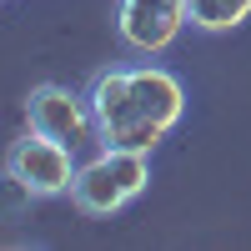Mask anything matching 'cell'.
Instances as JSON below:
<instances>
[{
	"instance_id": "cell-1",
	"label": "cell",
	"mask_w": 251,
	"mask_h": 251,
	"mask_svg": "<svg viewBox=\"0 0 251 251\" xmlns=\"http://www.w3.org/2000/svg\"><path fill=\"white\" fill-rule=\"evenodd\" d=\"M91 116H96V141L116 151H146L186 121V86L166 66H106L86 86Z\"/></svg>"
},
{
	"instance_id": "cell-2",
	"label": "cell",
	"mask_w": 251,
	"mask_h": 251,
	"mask_svg": "<svg viewBox=\"0 0 251 251\" xmlns=\"http://www.w3.org/2000/svg\"><path fill=\"white\" fill-rule=\"evenodd\" d=\"M146 186H151V156L146 151H116V146H100L91 161H80L71 201L75 211L86 216H116L126 211Z\"/></svg>"
},
{
	"instance_id": "cell-3",
	"label": "cell",
	"mask_w": 251,
	"mask_h": 251,
	"mask_svg": "<svg viewBox=\"0 0 251 251\" xmlns=\"http://www.w3.org/2000/svg\"><path fill=\"white\" fill-rule=\"evenodd\" d=\"M80 161L71 146L50 141L46 131H25L10 151H5V176L20 181V191H30L35 201H50V196H71Z\"/></svg>"
},
{
	"instance_id": "cell-4",
	"label": "cell",
	"mask_w": 251,
	"mask_h": 251,
	"mask_svg": "<svg viewBox=\"0 0 251 251\" xmlns=\"http://www.w3.org/2000/svg\"><path fill=\"white\" fill-rule=\"evenodd\" d=\"M25 121L30 131H46L50 141L71 146V151H86L96 141V116H91V100L71 91V86H55V80H40V86L25 96Z\"/></svg>"
},
{
	"instance_id": "cell-5",
	"label": "cell",
	"mask_w": 251,
	"mask_h": 251,
	"mask_svg": "<svg viewBox=\"0 0 251 251\" xmlns=\"http://www.w3.org/2000/svg\"><path fill=\"white\" fill-rule=\"evenodd\" d=\"M186 25V0H116V40L131 55H166Z\"/></svg>"
},
{
	"instance_id": "cell-6",
	"label": "cell",
	"mask_w": 251,
	"mask_h": 251,
	"mask_svg": "<svg viewBox=\"0 0 251 251\" xmlns=\"http://www.w3.org/2000/svg\"><path fill=\"white\" fill-rule=\"evenodd\" d=\"M186 20L201 35H226L251 20V0H186Z\"/></svg>"
}]
</instances>
